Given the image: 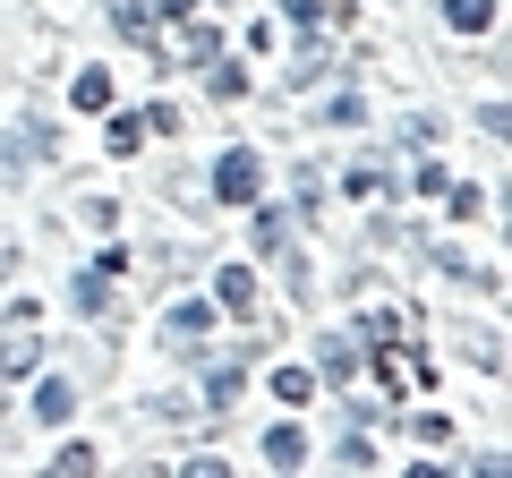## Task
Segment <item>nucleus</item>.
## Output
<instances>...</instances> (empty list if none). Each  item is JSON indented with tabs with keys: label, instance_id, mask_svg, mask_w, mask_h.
I'll return each mask as SVG.
<instances>
[{
	"label": "nucleus",
	"instance_id": "21",
	"mask_svg": "<svg viewBox=\"0 0 512 478\" xmlns=\"http://www.w3.org/2000/svg\"><path fill=\"white\" fill-rule=\"evenodd\" d=\"M436 137H444V129L427 120V111H410V120H402V146H436Z\"/></svg>",
	"mask_w": 512,
	"mask_h": 478
},
{
	"label": "nucleus",
	"instance_id": "2",
	"mask_svg": "<svg viewBox=\"0 0 512 478\" xmlns=\"http://www.w3.org/2000/svg\"><path fill=\"white\" fill-rule=\"evenodd\" d=\"M214 197L222 205H256V197H265V163H256V146L214 154Z\"/></svg>",
	"mask_w": 512,
	"mask_h": 478
},
{
	"label": "nucleus",
	"instance_id": "11",
	"mask_svg": "<svg viewBox=\"0 0 512 478\" xmlns=\"http://www.w3.org/2000/svg\"><path fill=\"white\" fill-rule=\"evenodd\" d=\"M52 470H60V478H86V470H103V461H94V444H86V436H69V427H60V453H52Z\"/></svg>",
	"mask_w": 512,
	"mask_h": 478
},
{
	"label": "nucleus",
	"instance_id": "5",
	"mask_svg": "<svg viewBox=\"0 0 512 478\" xmlns=\"http://www.w3.org/2000/svg\"><path fill=\"white\" fill-rule=\"evenodd\" d=\"M35 359H43V342L26 325H9L0 333V376H35Z\"/></svg>",
	"mask_w": 512,
	"mask_h": 478
},
{
	"label": "nucleus",
	"instance_id": "1",
	"mask_svg": "<svg viewBox=\"0 0 512 478\" xmlns=\"http://www.w3.org/2000/svg\"><path fill=\"white\" fill-rule=\"evenodd\" d=\"M163 350L171 359H205V350H214V299H180V308L163 316Z\"/></svg>",
	"mask_w": 512,
	"mask_h": 478
},
{
	"label": "nucleus",
	"instance_id": "18",
	"mask_svg": "<svg viewBox=\"0 0 512 478\" xmlns=\"http://www.w3.org/2000/svg\"><path fill=\"white\" fill-rule=\"evenodd\" d=\"M308 393H316L308 368H274V402H308Z\"/></svg>",
	"mask_w": 512,
	"mask_h": 478
},
{
	"label": "nucleus",
	"instance_id": "8",
	"mask_svg": "<svg viewBox=\"0 0 512 478\" xmlns=\"http://www.w3.org/2000/svg\"><path fill=\"white\" fill-rule=\"evenodd\" d=\"M316 368L350 385V376H359V342H342V333H316Z\"/></svg>",
	"mask_w": 512,
	"mask_h": 478
},
{
	"label": "nucleus",
	"instance_id": "20",
	"mask_svg": "<svg viewBox=\"0 0 512 478\" xmlns=\"http://www.w3.org/2000/svg\"><path fill=\"white\" fill-rule=\"evenodd\" d=\"M333 461H342V470H367V461H376V444H367V436H342V444H333Z\"/></svg>",
	"mask_w": 512,
	"mask_h": 478
},
{
	"label": "nucleus",
	"instance_id": "14",
	"mask_svg": "<svg viewBox=\"0 0 512 478\" xmlns=\"http://www.w3.org/2000/svg\"><path fill=\"white\" fill-rule=\"evenodd\" d=\"M111 26L146 43V26H154V0H111Z\"/></svg>",
	"mask_w": 512,
	"mask_h": 478
},
{
	"label": "nucleus",
	"instance_id": "13",
	"mask_svg": "<svg viewBox=\"0 0 512 478\" xmlns=\"http://www.w3.org/2000/svg\"><path fill=\"white\" fill-rule=\"evenodd\" d=\"M256 248H265V257H282V248H291V214H274V205H265V214H256Z\"/></svg>",
	"mask_w": 512,
	"mask_h": 478
},
{
	"label": "nucleus",
	"instance_id": "7",
	"mask_svg": "<svg viewBox=\"0 0 512 478\" xmlns=\"http://www.w3.org/2000/svg\"><path fill=\"white\" fill-rule=\"evenodd\" d=\"M214 299H222L231 316H248V308H256V274H248V265H222V274H214Z\"/></svg>",
	"mask_w": 512,
	"mask_h": 478
},
{
	"label": "nucleus",
	"instance_id": "4",
	"mask_svg": "<svg viewBox=\"0 0 512 478\" xmlns=\"http://www.w3.org/2000/svg\"><path fill=\"white\" fill-rule=\"evenodd\" d=\"M239 385H248V368H239V359H205V410H231Z\"/></svg>",
	"mask_w": 512,
	"mask_h": 478
},
{
	"label": "nucleus",
	"instance_id": "3",
	"mask_svg": "<svg viewBox=\"0 0 512 478\" xmlns=\"http://www.w3.org/2000/svg\"><path fill=\"white\" fill-rule=\"evenodd\" d=\"M26 410H35L43 427H69V419H77V385H69V376H43V385H35V402H26Z\"/></svg>",
	"mask_w": 512,
	"mask_h": 478
},
{
	"label": "nucleus",
	"instance_id": "10",
	"mask_svg": "<svg viewBox=\"0 0 512 478\" xmlns=\"http://www.w3.org/2000/svg\"><path fill=\"white\" fill-rule=\"evenodd\" d=\"M444 26H453V35H487V26H495V0H444Z\"/></svg>",
	"mask_w": 512,
	"mask_h": 478
},
{
	"label": "nucleus",
	"instance_id": "6",
	"mask_svg": "<svg viewBox=\"0 0 512 478\" xmlns=\"http://www.w3.org/2000/svg\"><path fill=\"white\" fill-rule=\"evenodd\" d=\"M265 461H274V470H299V461H308V436H299L291 419H274L265 427Z\"/></svg>",
	"mask_w": 512,
	"mask_h": 478
},
{
	"label": "nucleus",
	"instance_id": "17",
	"mask_svg": "<svg viewBox=\"0 0 512 478\" xmlns=\"http://www.w3.org/2000/svg\"><path fill=\"white\" fill-rule=\"evenodd\" d=\"M103 291H111V274H77V282H69V308L94 316V308H103Z\"/></svg>",
	"mask_w": 512,
	"mask_h": 478
},
{
	"label": "nucleus",
	"instance_id": "9",
	"mask_svg": "<svg viewBox=\"0 0 512 478\" xmlns=\"http://www.w3.org/2000/svg\"><path fill=\"white\" fill-rule=\"evenodd\" d=\"M69 103L77 111H111V69H77L69 77Z\"/></svg>",
	"mask_w": 512,
	"mask_h": 478
},
{
	"label": "nucleus",
	"instance_id": "15",
	"mask_svg": "<svg viewBox=\"0 0 512 478\" xmlns=\"http://www.w3.org/2000/svg\"><path fill=\"white\" fill-rule=\"evenodd\" d=\"M137 137H146V120H137V111H111L103 146H111V154H137Z\"/></svg>",
	"mask_w": 512,
	"mask_h": 478
},
{
	"label": "nucleus",
	"instance_id": "12",
	"mask_svg": "<svg viewBox=\"0 0 512 478\" xmlns=\"http://www.w3.org/2000/svg\"><path fill=\"white\" fill-rule=\"evenodd\" d=\"M384 188H393V180H384L376 163H350V171H342V197H350V205H376Z\"/></svg>",
	"mask_w": 512,
	"mask_h": 478
},
{
	"label": "nucleus",
	"instance_id": "16",
	"mask_svg": "<svg viewBox=\"0 0 512 478\" xmlns=\"http://www.w3.org/2000/svg\"><path fill=\"white\" fill-rule=\"evenodd\" d=\"M359 120H367L359 86H342V94H333V103H325V129H359Z\"/></svg>",
	"mask_w": 512,
	"mask_h": 478
},
{
	"label": "nucleus",
	"instance_id": "23",
	"mask_svg": "<svg viewBox=\"0 0 512 478\" xmlns=\"http://www.w3.org/2000/svg\"><path fill=\"white\" fill-rule=\"evenodd\" d=\"M282 9H291V18H316V9H325V0H282Z\"/></svg>",
	"mask_w": 512,
	"mask_h": 478
},
{
	"label": "nucleus",
	"instance_id": "19",
	"mask_svg": "<svg viewBox=\"0 0 512 478\" xmlns=\"http://www.w3.org/2000/svg\"><path fill=\"white\" fill-rule=\"evenodd\" d=\"M205 60H222V35H214V26H197V35H188V69H205Z\"/></svg>",
	"mask_w": 512,
	"mask_h": 478
},
{
	"label": "nucleus",
	"instance_id": "22",
	"mask_svg": "<svg viewBox=\"0 0 512 478\" xmlns=\"http://www.w3.org/2000/svg\"><path fill=\"white\" fill-rule=\"evenodd\" d=\"M163 18H180V26H188V18H197V0H163Z\"/></svg>",
	"mask_w": 512,
	"mask_h": 478
}]
</instances>
